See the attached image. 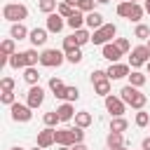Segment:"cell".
Instances as JSON below:
<instances>
[{"label":"cell","mask_w":150,"mask_h":150,"mask_svg":"<svg viewBox=\"0 0 150 150\" xmlns=\"http://www.w3.org/2000/svg\"><path fill=\"white\" fill-rule=\"evenodd\" d=\"M115 45H117V47L122 49V54H124V52H129V40H124V38H120V40H117Z\"/></svg>","instance_id":"obj_44"},{"label":"cell","mask_w":150,"mask_h":150,"mask_svg":"<svg viewBox=\"0 0 150 150\" xmlns=\"http://www.w3.org/2000/svg\"><path fill=\"white\" fill-rule=\"evenodd\" d=\"M26 35H30V33H28V30H26V26H23V23H21V21H19V23H14V26H12V38H14V40H23V38H26Z\"/></svg>","instance_id":"obj_21"},{"label":"cell","mask_w":150,"mask_h":150,"mask_svg":"<svg viewBox=\"0 0 150 150\" xmlns=\"http://www.w3.org/2000/svg\"><path fill=\"white\" fill-rule=\"evenodd\" d=\"M9 66H12V68H23V66H26V54H16V52H14V54L9 56Z\"/></svg>","instance_id":"obj_26"},{"label":"cell","mask_w":150,"mask_h":150,"mask_svg":"<svg viewBox=\"0 0 150 150\" xmlns=\"http://www.w3.org/2000/svg\"><path fill=\"white\" fill-rule=\"evenodd\" d=\"M75 124L77 127H89L91 124V112H87V110H82V112H75Z\"/></svg>","instance_id":"obj_20"},{"label":"cell","mask_w":150,"mask_h":150,"mask_svg":"<svg viewBox=\"0 0 150 150\" xmlns=\"http://www.w3.org/2000/svg\"><path fill=\"white\" fill-rule=\"evenodd\" d=\"M56 12H59L61 16H66V19H68V16H70V14L75 12V9H73V5H68V2H63V5H59V7H56Z\"/></svg>","instance_id":"obj_36"},{"label":"cell","mask_w":150,"mask_h":150,"mask_svg":"<svg viewBox=\"0 0 150 150\" xmlns=\"http://www.w3.org/2000/svg\"><path fill=\"white\" fill-rule=\"evenodd\" d=\"M66 59H68L70 63H80V61H82V52H80V49H73V52L66 54Z\"/></svg>","instance_id":"obj_38"},{"label":"cell","mask_w":150,"mask_h":150,"mask_svg":"<svg viewBox=\"0 0 150 150\" xmlns=\"http://www.w3.org/2000/svg\"><path fill=\"white\" fill-rule=\"evenodd\" d=\"M108 148H110V150L122 148V134H120V131H110V134H108Z\"/></svg>","instance_id":"obj_22"},{"label":"cell","mask_w":150,"mask_h":150,"mask_svg":"<svg viewBox=\"0 0 150 150\" xmlns=\"http://www.w3.org/2000/svg\"><path fill=\"white\" fill-rule=\"evenodd\" d=\"M131 7H134V2H131V0H127V2H120V5H117V14L129 19V14H131Z\"/></svg>","instance_id":"obj_27"},{"label":"cell","mask_w":150,"mask_h":150,"mask_svg":"<svg viewBox=\"0 0 150 150\" xmlns=\"http://www.w3.org/2000/svg\"><path fill=\"white\" fill-rule=\"evenodd\" d=\"M40 9L47 12V14H52L56 9V0H40Z\"/></svg>","instance_id":"obj_35"},{"label":"cell","mask_w":150,"mask_h":150,"mask_svg":"<svg viewBox=\"0 0 150 150\" xmlns=\"http://www.w3.org/2000/svg\"><path fill=\"white\" fill-rule=\"evenodd\" d=\"M127 127H129V122L124 120V117H115L112 122H110V131H127Z\"/></svg>","instance_id":"obj_25"},{"label":"cell","mask_w":150,"mask_h":150,"mask_svg":"<svg viewBox=\"0 0 150 150\" xmlns=\"http://www.w3.org/2000/svg\"><path fill=\"white\" fill-rule=\"evenodd\" d=\"M136 38H141V40L150 38V28H148V26H143V23H138V26H136Z\"/></svg>","instance_id":"obj_37"},{"label":"cell","mask_w":150,"mask_h":150,"mask_svg":"<svg viewBox=\"0 0 150 150\" xmlns=\"http://www.w3.org/2000/svg\"><path fill=\"white\" fill-rule=\"evenodd\" d=\"M115 33H117L115 23H103L101 28H96V30H94L91 42H94V45H108V40H110V38H115Z\"/></svg>","instance_id":"obj_3"},{"label":"cell","mask_w":150,"mask_h":150,"mask_svg":"<svg viewBox=\"0 0 150 150\" xmlns=\"http://www.w3.org/2000/svg\"><path fill=\"white\" fill-rule=\"evenodd\" d=\"M56 112H59L61 122H68V120H73V105H70V103H63V105H61Z\"/></svg>","instance_id":"obj_24"},{"label":"cell","mask_w":150,"mask_h":150,"mask_svg":"<svg viewBox=\"0 0 150 150\" xmlns=\"http://www.w3.org/2000/svg\"><path fill=\"white\" fill-rule=\"evenodd\" d=\"M52 143H56V131L47 127L45 131H40V134H38V145H40V148H49Z\"/></svg>","instance_id":"obj_10"},{"label":"cell","mask_w":150,"mask_h":150,"mask_svg":"<svg viewBox=\"0 0 150 150\" xmlns=\"http://www.w3.org/2000/svg\"><path fill=\"white\" fill-rule=\"evenodd\" d=\"M2 103L12 105V103H14V91H2Z\"/></svg>","instance_id":"obj_43"},{"label":"cell","mask_w":150,"mask_h":150,"mask_svg":"<svg viewBox=\"0 0 150 150\" xmlns=\"http://www.w3.org/2000/svg\"><path fill=\"white\" fill-rule=\"evenodd\" d=\"M84 23H87L89 28H94V30H96V28H101V26H103V16H101L98 12H89V14H87V19H84Z\"/></svg>","instance_id":"obj_16"},{"label":"cell","mask_w":150,"mask_h":150,"mask_svg":"<svg viewBox=\"0 0 150 150\" xmlns=\"http://www.w3.org/2000/svg\"><path fill=\"white\" fill-rule=\"evenodd\" d=\"M148 70H150V61H148Z\"/></svg>","instance_id":"obj_54"},{"label":"cell","mask_w":150,"mask_h":150,"mask_svg":"<svg viewBox=\"0 0 150 150\" xmlns=\"http://www.w3.org/2000/svg\"><path fill=\"white\" fill-rule=\"evenodd\" d=\"M94 89H96V94H98V96H108V94H110V77L94 82Z\"/></svg>","instance_id":"obj_19"},{"label":"cell","mask_w":150,"mask_h":150,"mask_svg":"<svg viewBox=\"0 0 150 150\" xmlns=\"http://www.w3.org/2000/svg\"><path fill=\"white\" fill-rule=\"evenodd\" d=\"M141 150H143V148H141Z\"/></svg>","instance_id":"obj_57"},{"label":"cell","mask_w":150,"mask_h":150,"mask_svg":"<svg viewBox=\"0 0 150 150\" xmlns=\"http://www.w3.org/2000/svg\"><path fill=\"white\" fill-rule=\"evenodd\" d=\"M129 80H131V84H134V87H143V84H145V75H143V73H138V70H134V73L129 75Z\"/></svg>","instance_id":"obj_30"},{"label":"cell","mask_w":150,"mask_h":150,"mask_svg":"<svg viewBox=\"0 0 150 150\" xmlns=\"http://www.w3.org/2000/svg\"><path fill=\"white\" fill-rule=\"evenodd\" d=\"M23 80H26V82H28V84L33 87V84H38L40 75H38V70H35L33 66H28V68H26V73H23Z\"/></svg>","instance_id":"obj_23"},{"label":"cell","mask_w":150,"mask_h":150,"mask_svg":"<svg viewBox=\"0 0 150 150\" xmlns=\"http://www.w3.org/2000/svg\"><path fill=\"white\" fill-rule=\"evenodd\" d=\"M61 28H63V19H61V14H59V12H56V14L52 12V14L47 16V30H52V33H59Z\"/></svg>","instance_id":"obj_13"},{"label":"cell","mask_w":150,"mask_h":150,"mask_svg":"<svg viewBox=\"0 0 150 150\" xmlns=\"http://www.w3.org/2000/svg\"><path fill=\"white\" fill-rule=\"evenodd\" d=\"M84 19H87V16H82V12H80V9H75V12L68 16V26H70L73 30H77V28H82Z\"/></svg>","instance_id":"obj_15"},{"label":"cell","mask_w":150,"mask_h":150,"mask_svg":"<svg viewBox=\"0 0 150 150\" xmlns=\"http://www.w3.org/2000/svg\"><path fill=\"white\" fill-rule=\"evenodd\" d=\"M120 56H122V49L117 45H103V59H108L110 63H117Z\"/></svg>","instance_id":"obj_12"},{"label":"cell","mask_w":150,"mask_h":150,"mask_svg":"<svg viewBox=\"0 0 150 150\" xmlns=\"http://www.w3.org/2000/svg\"><path fill=\"white\" fill-rule=\"evenodd\" d=\"M108 77H110V80L129 77V66H124V63H110V68H108Z\"/></svg>","instance_id":"obj_9"},{"label":"cell","mask_w":150,"mask_h":150,"mask_svg":"<svg viewBox=\"0 0 150 150\" xmlns=\"http://www.w3.org/2000/svg\"><path fill=\"white\" fill-rule=\"evenodd\" d=\"M148 122H150V117H148V112H143V110H138V112H136V124H138V127H145Z\"/></svg>","instance_id":"obj_40"},{"label":"cell","mask_w":150,"mask_h":150,"mask_svg":"<svg viewBox=\"0 0 150 150\" xmlns=\"http://www.w3.org/2000/svg\"><path fill=\"white\" fill-rule=\"evenodd\" d=\"M129 61H131V68H138V66L148 63V61H150V49H148V45H141V47L131 49Z\"/></svg>","instance_id":"obj_4"},{"label":"cell","mask_w":150,"mask_h":150,"mask_svg":"<svg viewBox=\"0 0 150 150\" xmlns=\"http://www.w3.org/2000/svg\"><path fill=\"white\" fill-rule=\"evenodd\" d=\"M12 54H14V40H5V42L0 45V61H2V63L9 61Z\"/></svg>","instance_id":"obj_14"},{"label":"cell","mask_w":150,"mask_h":150,"mask_svg":"<svg viewBox=\"0 0 150 150\" xmlns=\"http://www.w3.org/2000/svg\"><path fill=\"white\" fill-rule=\"evenodd\" d=\"M14 89V80L12 77H2V91H12Z\"/></svg>","instance_id":"obj_42"},{"label":"cell","mask_w":150,"mask_h":150,"mask_svg":"<svg viewBox=\"0 0 150 150\" xmlns=\"http://www.w3.org/2000/svg\"><path fill=\"white\" fill-rule=\"evenodd\" d=\"M120 94H122L120 98H122L124 103H129L131 108H136V110H141V108L145 105V101H148V98H145V94H141V91H138L134 84H127V87H122V91H120Z\"/></svg>","instance_id":"obj_1"},{"label":"cell","mask_w":150,"mask_h":150,"mask_svg":"<svg viewBox=\"0 0 150 150\" xmlns=\"http://www.w3.org/2000/svg\"><path fill=\"white\" fill-rule=\"evenodd\" d=\"M30 42L38 47V45H45L47 42V30L45 28H33L30 30Z\"/></svg>","instance_id":"obj_17"},{"label":"cell","mask_w":150,"mask_h":150,"mask_svg":"<svg viewBox=\"0 0 150 150\" xmlns=\"http://www.w3.org/2000/svg\"><path fill=\"white\" fill-rule=\"evenodd\" d=\"M33 150H45V148H40V145H35V148H33Z\"/></svg>","instance_id":"obj_51"},{"label":"cell","mask_w":150,"mask_h":150,"mask_svg":"<svg viewBox=\"0 0 150 150\" xmlns=\"http://www.w3.org/2000/svg\"><path fill=\"white\" fill-rule=\"evenodd\" d=\"M148 49H150V42H148Z\"/></svg>","instance_id":"obj_55"},{"label":"cell","mask_w":150,"mask_h":150,"mask_svg":"<svg viewBox=\"0 0 150 150\" xmlns=\"http://www.w3.org/2000/svg\"><path fill=\"white\" fill-rule=\"evenodd\" d=\"M143 150H150V138H145V141H143Z\"/></svg>","instance_id":"obj_46"},{"label":"cell","mask_w":150,"mask_h":150,"mask_svg":"<svg viewBox=\"0 0 150 150\" xmlns=\"http://www.w3.org/2000/svg\"><path fill=\"white\" fill-rule=\"evenodd\" d=\"M96 2H103V5H105V2H110V0H96Z\"/></svg>","instance_id":"obj_52"},{"label":"cell","mask_w":150,"mask_h":150,"mask_svg":"<svg viewBox=\"0 0 150 150\" xmlns=\"http://www.w3.org/2000/svg\"><path fill=\"white\" fill-rule=\"evenodd\" d=\"M49 89L54 91V96H56V98H61V96H63V91H66V84H63L59 77H52V80H49Z\"/></svg>","instance_id":"obj_18"},{"label":"cell","mask_w":150,"mask_h":150,"mask_svg":"<svg viewBox=\"0 0 150 150\" xmlns=\"http://www.w3.org/2000/svg\"><path fill=\"white\" fill-rule=\"evenodd\" d=\"M105 108H108V112H112V117H122V112H124V101L117 98V96H112V94H108V96H105Z\"/></svg>","instance_id":"obj_6"},{"label":"cell","mask_w":150,"mask_h":150,"mask_svg":"<svg viewBox=\"0 0 150 150\" xmlns=\"http://www.w3.org/2000/svg\"><path fill=\"white\" fill-rule=\"evenodd\" d=\"M61 98H66V101H77V98H80L77 87H66V91H63V96H61Z\"/></svg>","instance_id":"obj_31"},{"label":"cell","mask_w":150,"mask_h":150,"mask_svg":"<svg viewBox=\"0 0 150 150\" xmlns=\"http://www.w3.org/2000/svg\"><path fill=\"white\" fill-rule=\"evenodd\" d=\"M73 35H75V40H77V45H80V47H82L84 42H89V40H91V35H89V33H87L84 28H77V30H75Z\"/></svg>","instance_id":"obj_28"},{"label":"cell","mask_w":150,"mask_h":150,"mask_svg":"<svg viewBox=\"0 0 150 150\" xmlns=\"http://www.w3.org/2000/svg\"><path fill=\"white\" fill-rule=\"evenodd\" d=\"M33 117L30 105H21V103H12V120L14 122H28Z\"/></svg>","instance_id":"obj_7"},{"label":"cell","mask_w":150,"mask_h":150,"mask_svg":"<svg viewBox=\"0 0 150 150\" xmlns=\"http://www.w3.org/2000/svg\"><path fill=\"white\" fill-rule=\"evenodd\" d=\"M61 150H73V145H61Z\"/></svg>","instance_id":"obj_48"},{"label":"cell","mask_w":150,"mask_h":150,"mask_svg":"<svg viewBox=\"0 0 150 150\" xmlns=\"http://www.w3.org/2000/svg\"><path fill=\"white\" fill-rule=\"evenodd\" d=\"M77 9L80 12H94V0H80L77 2Z\"/></svg>","instance_id":"obj_39"},{"label":"cell","mask_w":150,"mask_h":150,"mask_svg":"<svg viewBox=\"0 0 150 150\" xmlns=\"http://www.w3.org/2000/svg\"><path fill=\"white\" fill-rule=\"evenodd\" d=\"M131 2H138V0H131Z\"/></svg>","instance_id":"obj_56"},{"label":"cell","mask_w":150,"mask_h":150,"mask_svg":"<svg viewBox=\"0 0 150 150\" xmlns=\"http://www.w3.org/2000/svg\"><path fill=\"white\" fill-rule=\"evenodd\" d=\"M56 143H59V145H75L77 141H75L73 129H59V131H56Z\"/></svg>","instance_id":"obj_11"},{"label":"cell","mask_w":150,"mask_h":150,"mask_svg":"<svg viewBox=\"0 0 150 150\" xmlns=\"http://www.w3.org/2000/svg\"><path fill=\"white\" fill-rule=\"evenodd\" d=\"M40 63H42V66H49V68L61 66V63H63V54H61L59 49H45V52L40 54Z\"/></svg>","instance_id":"obj_5"},{"label":"cell","mask_w":150,"mask_h":150,"mask_svg":"<svg viewBox=\"0 0 150 150\" xmlns=\"http://www.w3.org/2000/svg\"><path fill=\"white\" fill-rule=\"evenodd\" d=\"M115 150H127V148H124V145H122V148H115Z\"/></svg>","instance_id":"obj_53"},{"label":"cell","mask_w":150,"mask_h":150,"mask_svg":"<svg viewBox=\"0 0 150 150\" xmlns=\"http://www.w3.org/2000/svg\"><path fill=\"white\" fill-rule=\"evenodd\" d=\"M143 12H145V9H143V7L138 5V2H134V7H131V14H129V19H131V21H141Z\"/></svg>","instance_id":"obj_32"},{"label":"cell","mask_w":150,"mask_h":150,"mask_svg":"<svg viewBox=\"0 0 150 150\" xmlns=\"http://www.w3.org/2000/svg\"><path fill=\"white\" fill-rule=\"evenodd\" d=\"M63 49H66V54H68V52H73V49H80V45H77L75 35H70V38H63Z\"/></svg>","instance_id":"obj_29"},{"label":"cell","mask_w":150,"mask_h":150,"mask_svg":"<svg viewBox=\"0 0 150 150\" xmlns=\"http://www.w3.org/2000/svg\"><path fill=\"white\" fill-rule=\"evenodd\" d=\"M42 101H45V91H42V87L33 84V87L28 89V105H30V108H38V105H42Z\"/></svg>","instance_id":"obj_8"},{"label":"cell","mask_w":150,"mask_h":150,"mask_svg":"<svg viewBox=\"0 0 150 150\" xmlns=\"http://www.w3.org/2000/svg\"><path fill=\"white\" fill-rule=\"evenodd\" d=\"M108 77V70H94L91 73V82H98V80H105Z\"/></svg>","instance_id":"obj_41"},{"label":"cell","mask_w":150,"mask_h":150,"mask_svg":"<svg viewBox=\"0 0 150 150\" xmlns=\"http://www.w3.org/2000/svg\"><path fill=\"white\" fill-rule=\"evenodd\" d=\"M2 14H5V19H7V21H14V23H19V21H23V19L28 16V9H26V5L9 2V5H5Z\"/></svg>","instance_id":"obj_2"},{"label":"cell","mask_w":150,"mask_h":150,"mask_svg":"<svg viewBox=\"0 0 150 150\" xmlns=\"http://www.w3.org/2000/svg\"><path fill=\"white\" fill-rule=\"evenodd\" d=\"M26 54V66H35L38 61H40V54L35 52V49H28V52H23Z\"/></svg>","instance_id":"obj_33"},{"label":"cell","mask_w":150,"mask_h":150,"mask_svg":"<svg viewBox=\"0 0 150 150\" xmlns=\"http://www.w3.org/2000/svg\"><path fill=\"white\" fill-rule=\"evenodd\" d=\"M73 150H87V145H82V143H75V145H73Z\"/></svg>","instance_id":"obj_45"},{"label":"cell","mask_w":150,"mask_h":150,"mask_svg":"<svg viewBox=\"0 0 150 150\" xmlns=\"http://www.w3.org/2000/svg\"><path fill=\"white\" fill-rule=\"evenodd\" d=\"M66 2H68V5H77L80 0H66Z\"/></svg>","instance_id":"obj_49"},{"label":"cell","mask_w":150,"mask_h":150,"mask_svg":"<svg viewBox=\"0 0 150 150\" xmlns=\"http://www.w3.org/2000/svg\"><path fill=\"white\" fill-rule=\"evenodd\" d=\"M56 122H61V117H59V112H56V110L45 112V124H47V127H54Z\"/></svg>","instance_id":"obj_34"},{"label":"cell","mask_w":150,"mask_h":150,"mask_svg":"<svg viewBox=\"0 0 150 150\" xmlns=\"http://www.w3.org/2000/svg\"><path fill=\"white\" fill-rule=\"evenodd\" d=\"M143 9H145V12L150 14V0H145V5H143Z\"/></svg>","instance_id":"obj_47"},{"label":"cell","mask_w":150,"mask_h":150,"mask_svg":"<svg viewBox=\"0 0 150 150\" xmlns=\"http://www.w3.org/2000/svg\"><path fill=\"white\" fill-rule=\"evenodd\" d=\"M12 150H23V148H19V145H14V148H12Z\"/></svg>","instance_id":"obj_50"}]
</instances>
